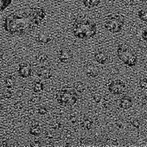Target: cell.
I'll return each instance as SVG.
<instances>
[{"instance_id":"cell-15","label":"cell","mask_w":147,"mask_h":147,"mask_svg":"<svg viewBox=\"0 0 147 147\" xmlns=\"http://www.w3.org/2000/svg\"><path fill=\"white\" fill-rule=\"evenodd\" d=\"M83 5L87 7V8H94L96 6L99 5V4L100 3V0H82Z\"/></svg>"},{"instance_id":"cell-31","label":"cell","mask_w":147,"mask_h":147,"mask_svg":"<svg viewBox=\"0 0 147 147\" xmlns=\"http://www.w3.org/2000/svg\"><path fill=\"white\" fill-rule=\"evenodd\" d=\"M40 101V97L39 96H35V97H32L30 99V102L34 103V104H36Z\"/></svg>"},{"instance_id":"cell-7","label":"cell","mask_w":147,"mask_h":147,"mask_svg":"<svg viewBox=\"0 0 147 147\" xmlns=\"http://www.w3.org/2000/svg\"><path fill=\"white\" fill-rule=\"evenodd\" d=\"M29 12L37 26L41 24L43 19L45 18V11L41 7H33L29 11Z\"/></svg>"},{"instance_id":"cell-30","label":"cell","mask_w":147,"mask_h":147,"mask_svg":"<svg viewBox=\"0 0 147 147\" xmlns=\"http://www.w3.org/2000/svg\"><path fill=\"white\" fill-rule=\"evenodd\" d=\"M14 107H15L17 110H21V109L24 107V104H23V102H21V101H18V102L15 103Z\"/></svg>"},{"instance_id":"cell-13","label":"cell","mask_w":147,"mask_h":147,"mask_svg":"<svg viewBox=\"0 0 147 147\" xmlns=\"http://www.w3.org/2000/svg\"><path fill=\"white\" fill-rule=\"evenodd\" d=\"M94 57H95V60L97 61V62H99L100 64H105L108 61V55H107V53H105L103 51L97 52L95 54Z\"/></svg>"},{"instance_id":"cell-34","label":"cell","mask_w":147,"mask_h":147,"mask_svg":"<svg viewBox=\"0 0 147 147\" xmlns=\"http://www.w3.org/2000/svg\"><path fill=\"white\" fill-rule=\"evenodd\" d=\"M116 125H117L119 128H122V127H123V122H122V121H118V122L116 123Z\"/></svg>"},{"instance_id":"cell-26","label":"cell","mask_w":147,"mask_h":147,"mask_svg":"<svg viewBox=\"0 0 147 147\" xmlns=\"http://www.w3.org/2000/svg\"><path fill=\"white\" fill-rule=\"evenodd\" d=\"M37 112H38V113L41 114V115H45V114L48 113V110H47V108H46L45 107H40L38 108Z\"/></svg>"},{"instance_id":"cell-8","label":"cell","mask_w":147,"mask_h":147,"mask_svg":"<svg viewBox=\"0 0 147 147\" xmlns=\"http://www.w3.org/2000/svg\"><path fill=\"white\" fill-rule=\"evenodd\" d=\"M32 74V67L28 62H23L19 65L18 75L22 78H29Z\"/></svg>"},{"instance_id":"cell-17","label":"cell","mask_w":147,"mask_h":147,"mask_svg":"<svg viewBox=\"0 0 147 147\" xmlns=\"http://www.w3.org/2000/svg\"><path fill=\"white\" fill-rule=\"evenodd\" d=\"M81 125L82 128L86 129V130H90L93 126V120L90 119V118H85L82 123H81Z\"/></svg>"},{"instance_id":"cell-2","label":"cell","mask_w":147,"mask_h":147,"mask_svg":"<svg viewBox=\"0 0 147 147\" xmlns=\"http://www.w3.org/2000/svg\"><path fill=\"white\" fill-rule=\"evenodd\" d=\"M73 33L79 39L87 40L94 37L97 33L96 24L88 18H80L73 24Z\"/></svg>"},{"instance_id":"cell-23","label":"cell","mask_w":147,"mask_h":147,"mask_svg":"<svg viewBox=\"0 0 147 147\" xmlns=\"http://www.w3.org/2000/svg\"><path fill=\"white\" fill-rule=\"evenodd\" d=\"M147 11H146V9H143V10H140L139 11H138V18L142 20V21H144V22H146V20H147Z\"/></svg>"},{"instance_id":"cell-32","label":"cell","mask_w":147,"mask_h":147,"mask_svg":"<svg viewBox=\"0 0 147 147\" xmlns=\"http://www.w3.org/2000/svg\"><path fill=\"white\" fill-rule=\"evenodd\" d=\"M30 146H36V147L41 146V142H40V141H35V142H33V143L30 144Z\"/></svg>"},{"instance_id":"cell-1","label":"cell","mask_w":147,"mask_h":147,"mask_svg":"<svg viewBox=\"0 0 147 147\" xmlns=\"http://www.w3.org/2000/svg\"><path fill=\"white\" fill-rule=\"evenodd\" d=\"M37 26L29 11L22 13H11L6 17L4 24L5 30L13 36H24Z\"/></svg>"},{"instance_id":"cell-25","label":"cell","mask_w":147,"mask_h":147,"mask_svg":"<svg viewBox=\"0 0 147 147\" xmlns=\"http://www.w3.org/2000/svg\"><path fill=\"white\" fill-rule=\"evenodd\" d=\"M93 98H94V100L96 103H100V102L101 101V100H102V96H101V94H99V93L94 94L93 95Z\"/></svg>"},{"instance_id":"cell-10","label":"cell","mask_w":147,"mask_h":147,"mask_svg":"<svg viewBox=\"0 0 147 147\" xmlns=\"http://www.w3.org/2000/svg\"><path fill=\"white\" fill-rule=\"evenodd\" d=\"M72 52L70 49H67V48H62L61 49L60 52H59V60L61 62H67L71 58H72Z\"/></svg>"},{"instance_id":"cell-4","label":"cell","mask_w":147,"mask_h":147,"mask_svg":"<svg viewBox=\"0 0 147 147\" xmlns=\"http://www.w3.org/2000/svg\"><path fill=\"white\" fill-rule=\"evenodd\" d=\"M57 101L63 106H74L78 100V95L73 89L64 88L60 90L56 94Z\"/></svg>"},{"instance_id":"cell-6","label":"cell","mask_w":147,"mask_h":147,"mask_svg":"<svg viewBox=\"0 0 147 147\" xmlns=\"http://www.w3.org/2000/svg\"><path fill=\"white\" fill-rule=\"evenodd\" d=\"M108 89L113 94L120 95V94H123L125 92L126 87H125V83L123 82L116 80V81L112 82L108 85Z\"/></svg>"},{"instance_id":"cell-37","label":"cell","mask_w":147,"mask_h":147,"mask_svg":"<svg viewBox=\"0 0 147 147\" xmlns=\"http://www.w3.org/2000/svg\"><path fill=\"white\" fill-rule=\"evenodd\" d=\"M3 111H4V106L0 103V113H2Z\"/></svg>"},{"instance_id":"cell-9","label":"cell","mask_w":147,"mask_h":147,"mask_svg":"<svg viewBox=\"0 0 147 147\" xmlns=\"http://www.w3.org/2000/svg\"><path fill=\"white\" fill-rule=\"evenodd\" d=\"M36 75L43 80H48L51 77L52 73H51V69L49 67L41 66L36 69Z\"/></svg>"},{"instance_id":"cell-19","label":"cell","mask_w":147,"mask_h":147,"mask_svg":"<svg viewBox=\"0 0 147 147\" xmlns=\"http://www.w3.org/2000/svg\"><path fill=\"white\" fill-rule=\"evenodd\" d=\"M12 2V0H0V11L5 10Z\"/></svg>"},{"instance_id":"cell-27","label":"cell","mask_w":147,"mask_h":147,"mask_svg":"<svg viewBox=\"0 0 147 147\" xmlns=\"http://www.w3.org/2000/svg\"><path fill=\"white\" fill-rule=\"evenodd\" d=\"M68 119H69V121H70L71 123H73V124H76V123L77 122V117H76V114H71V115H69Z\"/></svg>"},{"instance_id":"cell-16","label":"cell","mask_w":147,"mask_h":147,"mask_svg":"<svg viewBox=\"0 0 147 147\" xmlns=\"http://www.w3.org/2000/svg\"><path fill=\"white\" fill-rule=\"evenodd\" d=\"M99 75V70L97 67L92 66V67H88L87 69V76L88 77H92V78H95L97 77Z\"/></svg>"},{"instance_id":"cell-36","label":"cell","mask_w":147,"mask_h":147,"mask_svg":"<svg viewBox=\"0 0 147 147\" xmlns=\"http://www.w3.org/2000/svg\"><path fill=\"white\" fill-rule=\"evenodd\" d=\"M3 55H4V52H3L2 49L0 48V61L2 60V58H3Z\"/></svg>"},{"instance_id":"cell-18","label":"cell","mask_w":147,"mask_h":147,"mask_svg":"<svg viewBox=\"0 0 147 147\" xmlns=\"http://www.w3.org/2000/svg\"><path fill=\"white\" fill-rule=\"evenodd\" d=\"M74 88H75V91L78 92V93H83L86 88L84 83L82 82H76L75 83V85H74Z\"/></svg>"},{"instance_id":"cell-14","label":"cell","mask_w":147,"mask_h":147,"mask_svg":"<svg viewBox=\"0 0 147 147\" xmlns=\"http://www.w3.org/2000/svg\"><path fill=\"white\" fill-rule=\"evenodd\" d=\"M42 132V128L38 124H33L30 128V133L33 136H39Z\"/></svg>"},{"instance_id":"cell-35","label":"cell","mask_w":147,"mask_h":147,"mask_svg":"<svg viewBox=\"0 0 147 147\" xmlns=\"http://www.w3.org/2000/svg\"><path fill=\"white\" fill-rule=\"evenodd\" d=\"M146 29L143 31V34H142V36H143V38H144V40H145L146 41Z\"/></svg>"},{"instance_id":"cell-3","label":"cell","mask_w":147,"mask_h":147,"mask_svg":"<svg viewBox=\"0 0 147 147\" xmlns=\"http://www.w3.org/2000/svg\"><path fill=\"white\" fill-rule=\"evenodd\" d=\"M118 57L128 67H134L138 62V56L134 50L126 44H120L117 49Z\"/></svg>"},{"instance_id":"cell-21","label":"cell","mask_w":147,"mask_h":147,"mask_svg":"<svg viewBox=\"0 0 147 147\" xmlns=\"http://www.w3.org/2000/svg\"><path fill=\"white\" fill-rule=\"evenodd\" d=\"M44 88V86L42 82H36L34 85H33V91L35 93H40L43 90Z\"/></svg>"},{"instance_id":"cell-11","label":"cell","mask_w":147,"mask_h":147,"mask_svg":"<svg viewBox=\"0 0 147 147\" xmlns=\"http://www.w3.org/2000/svg\"><path fill=\"white\" fill-rule=\"evenodd\" d=\"M132 100L130 96H124L119 101V107L124 110H128L132 107Z\"/></svg>"},{"instance_id":"cell-28","label":"cell","mask_w":147,"mask_h":147,"mask_svg":"<svg viewBox=\"0 0 147 147\" xmlns=\"http://www.w3.org/2000/svg\"><path fill=\"white\" fill-rule=\"evenodd\" d=\"M139 85H140V87H141L142 88L146 89V88H147V80H146V78H144L143 80H141Z\"/></svg>"},{"instance_id":"cell-24","label":"cell","mask_w":147,"mask_h":147,"mask_svg":"<svg viewBox=\"0 0 147 147\" xmlns=\"http://www.w3.org/2000/svg\"><path fill=\"white\" fill-rule=\"evenodd\" d=\"M51 127H52L54 130H59V129H61V128L63 127V125H62L61 122H59V121H55V122H54V123L51 125Z\"/></svg>"},{"instance_id":"cell-20","label":"cell","mask_w":147,"mask_h":147,"mask_svg":"<svg viewBox=\"0 0 147 147\" xmlns=\"http://www.w3.org/2000/svg\"><path fill=\"white\" fill-rule=\"evenodd\" d=\"M5 85L7 88H13L15 85V79L12 76H8L5 80Z\"/></svg>"},{"instance_id":"cell-29","label":"cell","mask_w":147,"mask_h":147,"mask_svg":"<svg viewBox=\"0 0 147 147\" xmlns=\"http://www.w3.org/2000/svg\"><path fill=\"white\" fill-rule=\"evenodd\" d=\"M131 125H132V126H134L135 128H139L140 127V125H141V124H140V121L138 120V119H133L132 121H131Z\"/></svg>"},{"instance_id":"cell-5","label":"cell","mask_w":147,"mask_h":147,"mask_svg":"<svg viewBox=\"0 0 147 147\" xmlns=\"http://www.w3.org/2000/svg\"><path fill=\"white\" fill-rule=\"evenodd\" d=\"M104 25L109 32L118 33L125 25V18L120 14H112L107 18Z\"/></svg>"},{"instance_id":"cell-22","label":"cell","mask_w":147,"mask_h":147,"mask_svg":"<svg viewBox=\"0 0 147 147\" xmlns=\"http://www.w3.org/2000/svg\"><path fill=\"white\" fill-rule=\"evenodd\" d=\"M36 59L39 62H45L46 61H48L49 57H48V55H47L46 54H44V53H39V54L36 55Z\"/></svg>"},{"instance_id":"cell-12","label":"cell","mask_w":147,"mask_h":147,"mask_svg":"<svg viewBox=\"0 0 147 147\" xmlns=\"http://www.w3.org/2000/svg\"><path fill=\"white\" fill-rule=\"evenodd\" d=\"M36 41L40 43H43V44H46V43H49L52 41V36L49 33V32H40L37 36H36Z\"/></svg>"},{"instance_id":"cell-33","label":"cell","mask_w":147,"mask_h":147,"mask_svg":"<svg viewBox=\"0 0 147 147\" xmlns=\"http://www.w3.org/2000/svg\"><path fill=\"white\" fill-rule=\"evenodd\" d=\"M112 100V97L109 95V94H106L105 96H104V100H106V101H109V100Z\"/></svg>"}]
</instances>
